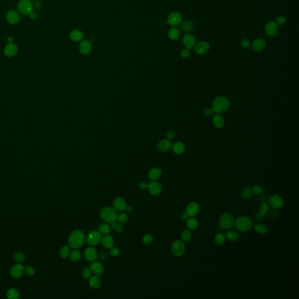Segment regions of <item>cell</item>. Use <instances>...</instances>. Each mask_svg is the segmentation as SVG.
<instances>
[{
	"instance_id": "cell-1",
	"label": "cell",
	"mask_w": 299,
	"mask_h": 299,
	"mask_svg": "<svg viewBox=\"0 0 299 299\" xmlns=\"http://www.w3.org/2000/svg\"><path fill=\"white\" fill-rule=\"evenodd\" d=\"M85 241V234L83 231L80 230H77L73 231L70 234L68 239L69 246L74 249H77L82 247Z\"/></svg>"
},
{
	"instance_id": "cell-2",
	"label": "cell",
	"mask_w": 299,
	"mask_h": 299,
	"mask_svg": "<svg viewBox=\"0 0 299 299\" xmlns=\"http://www.w3.org/2000/svg\"><path fill=\"white\" fill-rule=\"evenodd\" d=\"M230 107L229 100L222 96H217L213 102V109L214 112L217 114H221L226 112Z\"/></svg>"
},
{
	"instance_id": "cell-3",
	"label": "cell",
	"mask_w": 299,
	"mask_h": 299,
	"mask_svg": "<svg viewBox=\"0 0 299 299\" xmlns=\"http://www.w3.org/2000/svg\"><path fill=\"white\" fill-rule=\"evenodd\" d=\"M236 229L240 232H247L252 229L253 222L248 216H242L237 219L234 222Z\"/></svg>"
},
{
	"instance_id": "cell-4",
	"label": "cell",
	"mask_w": 299,
	"mask_h": 299,
	"mask_svg": "<svg viewBox=\"0 0 299 299\" xmlns=\"http://www.w3.org/2000/svg\"><path fill=\"white\" fill-rule=\"evenodd\" d=\"M101 218L107 223H115L118 219V214L115 209L110 207H105L101 211Z\"/></svg>"
},
{
	"instance_id": "cell-5",
	"label": "cell",
	"mask_w": 299,
	"mask_h": 299,
	"mask_svg": "<svg viewBox=\"0 0 299 299\" xmlns=\"http://www.w3.org/2000/svg\"><path fill=\"white\" fill-rule=\"evenodd\" d=\"M234 218L231 214L224 213L220 219L219 226L222 229L229 230L234 226Z\"/></svg>"
},
{
	"instance_id": "cell-6",
	"label": "cell",
	"mask_w": 299,
	"mask_h": 299,
	"mask_svg": "<svg viewBox=\"0 0 299 299\" xmlns=\"http://www.w3.org/2000/svg\"><path fill=\"white\" fill-rule=\"evenodd\" d=\"M20 13L24 15H29L33 11V4L31 0H20L18 4Z\"/></svg>"
},
{
	"instance_id": "cell-7",
	"label": "cell",
	"mask_w": 299,
	"mask_h": 299,
	"mask_svg": "<svg viewBox=\"0 0 299 299\" xmlns=\"http://www.w3.org/2000/svg\"><path fill=\"white\" fill-rule=\"evenodd\" d=\"M182 18L181 13L177 11H174L169 14L166 24L175 27L182 23Z\"/></svg>"
},
{
	"instance_id": "cell-8",
	"label": "cell",
	"mask_w": 299,
	"mask_h": 299,
	"mask_svg": "<svg viewBox=\"0 0 299 299\" xmlns=\"http://www.w3.org/2000/svg\"><path fill=\"white\" fill-rule=\"evenodd\" d=\"M185 246L184 242L181 240H176L172 243L171 252L176 256H181L184 253Z\"/></svg>"
},
{
	"instance_id": "cell-9",
	"label": "cell",
	"mask_w": 299,
	"mask_h": 299,
	"mask_svg": "<svg viewBox=\"0 0 299 299\" xmlns=\"http://www.w3.org/2000/svg\"><path fill=\"white\" fill-rule=\"evenodd\" d=\"M102 238L99 232L92 231L87 237V242L90 245H96L102 241Z\"/></svg>"
},
{
	"instance_id": "cell-10",
	"label": "cell",
	"mask_w": 299,
	"mask_h": 299,
	"mask_svg": "<svg viewBox=\"0 0 299 299\" xmlns=\"http://www.w3.org/2000/svg\"><path fill=\"white\" fill-rule=\"evenodd\" d=\"M265 31L267 36L269 37H274L278 34L279 31L278 25L273 21H269L265 26Z\"/></svg>"
},
{
	"instance_id": "cell-11",
	"label": "cell",
	"mask_w": 299,
	"mask_h": 299,
	"mask_svg": "<svg viewBox=\"0 0 299 299\" xmlns=\"http://www.w3.org/2000/svg\"><path fill=\"white\" fill-rule=\"evenodd\" d=\"M25 272V267H24L20 264H15L13 265L11 270H10V274L11 276L15 279H18L20 278L24 273Z\"/></svg>"
},
{
	"instance_id": "cell-12",
	"label": "cell",
	"mask_w": 299,
	"mask_h": 299,
	"mask_svg": "<svg viewBox=\"0 0 299 299\" xmlns=\"http://www.w3.org/2000/svg\"><path fill=\"white\" fill-rule=\"evenodd\" d=\"M200 206L195 202H192L188 204L186 213L188 214V216L194 217L197 215L200 212Z\"/></svg>"
},
{
	"instance_id": "cell-13",
	"label": "cell",
	"mask_w": 299,
	"mask_h": 299,
	"mask_svg": "<svg viewBox=\"0 0 299 299\" xmlns=\"http://www.w3.org/2000/svg\"><path fill=\"white\" fill-rule=\"evenodd\" d=\"M210 49V45L207 42H200L195 46V50L196 53L204 55L207 53Z\"/></svg>"
},
{
	"instance_id": "cell-14",
	"label": "cell",
	"mask_w": 299,
	"mask_h": 299,
	"mask_svg": "<svg viewBox=\"0 0 299 299\" xmlns=\"http://www.w3.org/2000/svg\"><path fill=\"white\" fill-rule=\"evenodd\" d=\"M182 43L186 49H192L196 45V39L192 34H186L183 38Z\"/></svg>"
},
{
	"instance_id": "cell-15",
	"label": "cell",
	"mask_w": 299,
	"mask_h": 299,
	"mask_svg": "<svg viewBox=\"0 0 299 299\" xmlns=\"http://www.w3.org/2000/svg\"><path fill=\"white\" fill-rule=\"evenodd\" d=\"M92 44L91 42L87 40H85L81 42L79 45V50L81 54L84 55H88L90 54V53L92 51Z\"/></svg>"
},
{
	"instance_id": "cell-16",
	"label": "cell",
	"mask_w": 299,
	"mask_h": 299,
	"mask_svg": "<svg viewBox=\"0 0 299 299\" xmlns=\"http://www.w3.org/2000/svg\"><path fill=\"white\" fill-rule=\"evenodd\" d=\"M84 257L88 262H94L98 258V254L95 248L89 247L85 249L84 251Z\"/></svg>"
},
{
	"instance_id": "cell-17",
	"label": "cell",
	"mask_w": 299,
	"mask_h": 299,
	"mask_svg": "<svg viewBox=\"0 0 299 299\" xmlns=\"http://www.w3.org/2000/svg\"><path fill=\"white\" fill-rule=\"evenodd\" d=\"M269 204L275 209L281 208L283 205V200L282 197L278 195H274L269 199Z\"/></svg>"
},
{
	"instance_id": "cell-18",
	"label": "cell",
	"mask_w": 299,
	"mask_h": 299,
	"mask_svg": "<svg viewBox=\"0 0 299 299\" xmlns=\"http://www.w3.org/2000/svg\"><path fill=\"white\" fill-rule=\"evenodd\" d=\"M148 189L150 193L154 196L159 195L162 191V186L159 182L154 181L148 185Z\"/></svg>"
},
{
	"instance_id": "cell-19",
	"label": "cell",
	"mask_w": 299,
	"mask_h": 299,
	"mask_svg": "<svg viewBox=\"0 0 299 299\" xmlns=\"http://www.w3.org/2000/svg\"><path fill=\"white\" fill-rule=\"evenodd\" d=\"M267 46V43L265 39L259 38L255 40L252 45V48L255 51L261 52L263 51Z\"/></svg>"
},
{
	"instance_id": "cell-20",
	"label": "cell",
	"mask_w": 299,
	"mask_h": 299,
	"mask_svg": "<svg viewBox=\"0 0 299 299\" xmlns=\"http://www.w3.org/2000/svg\"><path fill=\"white\" fill-rule=\"evenodd\" d=\"M6 19L11 24H17L20 19L19 13L14 10L9 11L6 14Z\"/></svg>"
},
{
	"instance_id": "cell-21",
	"label": "cell",
	"mask_w": 299,
	"mask_h": 299,
	"mask_svg": "<svg viewBox=\"0 0 299 299\" xmlns=\"http://www.w3.org/2000/svg\"><path fill=\"white\" fill-rule=\"evenodd\" d=\"M18 51V47L13 43H8L4 49V53L8 57L14 56Z\"/></svg>"
},
{
	"instance_id": "cell-22",
	"label": "cell",
	"mask_w": 299,
	"mask_h": 299,
	"mask_svg": "<svg viewBox=\"0 0 299 299\" xmlns=\"http://www.w3.org/2000/svg\"><path fill=\"white\" fill-rule=\"evenodd\" d=\"M90 268L91 271H92L93 273H94L97 276H101L103 274L104 267L99 262H95L92 263L90 266Z\"/></svg>"
},
{
	"instance_id": "cell-23",
	"label": "cell",
	"mask_w": 299,
	"mask_h": 299,
	"mask_svg": "<svg viewBox=\"0 0 299 299\" xmlns=\"http://www.w3.org/2000/svg\"><path fill=\"white\" fill-rule=\"evenodd\" d=\"M114 206L116 210L119 211H123L126 209L127 204L123 198L117 197L114 202Z\"/></svg>"
},
{
	"instance_id": "cell-24",
	"label": "cell",
	"mask_w": 299,
	"mask_h": 299,
	"mask_svg": "<svg viewBox=\"0 0 299 299\" xmlns=\"http://www.w3.org/2000/svg\"><path fill=\"white\" fill-rule=\"evenodd\" d=\"M70 38L73 42H79L84 38V33L79 29H74L70 33Z\"/></svg>"
},
{
	"instance_id": "cell-25",
	"label": "cell",
	"mask_w": 299,
	"mask_h": 299,
	"mask_svg": "<svg viewBox=\"0 0 299 299\" xmlns=\"http://www.w3.org/2000/svg\"><path fill=\"white\" fill-rule=\"evenodd\" d=\"M172 147L171 141L168 139L161 140L158 144L157 148L161 152H166L170 150Z\"/></svg>"
},
{
	"instance_id": "cell-26",
	"label": "cell",
	"mask_w": 299,
	"mask_h": 299,
	"mask_svg": "<svg viewBox=\"0 0 299 299\" xmlns=\"http://www.w3.org/2000/svg\"><path fill=\"white\" fill-rule=\"evenodd\" d=\"M103 246L107 249H110L114 245V240L111 236L106 235L102 238Z\"/></svg>"
},
{
	"instance_id": "cell-27",
	"label": "cell",
	"mask_w": 299,
	"mask_h": 299,
	"mask_svg": "<svg viewBox=\"0 0 299 299\" xmlns=\"http://www.w3.org/2000/svg\"><path fill=\"white\" fill-rule=\"evenodd\" d=\"M194 24L191 21H185L181 23V29L186 33L192 32L194 29Z\"/></svg>"
},
{
	"instance_id": "cell-28",
	"label": "cell",
	"mask_w": 299,
	"mask_h": 299,
	"mask_svg": "<svg viewBox=\"0 0 299 299\" xmlns=\"http://www.w3.org/2000/svg\"><path fill=\"white\" fill-rule=\"evenodd\" d=\"M213 124L217 129H222L224 126V120L223 117L220 115H215L213 118Z\"/></svg>"
},
{
	"instance_id": "cell-29",
	"label": "cell",
	"mask_w": 299,
	"mask_h": 299,
	"mask_svg": "<svg viewBox=\"0 0 299 299\" xmlns=\"http://www.w3.org/2000/svg\"><path fill=\"white\" fill-rule=\"evenodd\" d=\"M172 151L174 153L177 154H181L184 153L185 151V146L184 143L182 142H176L171 147Z\"/></svg>"
},
{
	"instance_id": "cell-30",
	"label": "cell",
	"mask_w": 299,
	"mask_h": 299,
	"mask_svg": "<svg viewBox=\"0 0 299 299\" xmlns=\"http://www.w3.org/2000/svg\"><path fill=\"white\" fill-rule=\"evenodd\" d=\"M162 174L161 170L159 168H154L149 172V178L151 180L157 181L161 177Z\"/></svg>"
},
{
	"instance_id": "cell-31",
	"label": "cell",
	"mask_w": 299,
	"mask_h": 299,
	"mask_svg": "<svg viewBox=\"0 0 299 299\" xmlns=\"http://www.w3.org/2000/svg\"><path fill=\"white\" fill-rule=\"evenodd\" d=\"M89 286L93 289H98L101 286V281L100 278L96 275L91 277L89 279Z\"/></svg>"
},
{
	"instance_id": "cell-32",
	"label": "cell",
	"mask_w": 299,
	"mask_h": 299,
	"mask_svg": "<svg viewBox=\"0 0 299 299\" xmlns=\"http://www.w3.org/2000/svg\"><path fill=\"white\" fill-rule=\"evenodd\" d=\"M180 31L178 28L173 27L171 28L168 32V35L169 38L173 40H177L180 36Z\"/></svg>"
},
{
	"instance_id": "cell-33",
	"label": "cell",
	"mask_w": 299,
	"mask_h": 299,
	"mask_svg": "<svg viewBox=\"0 0 299 299\" xmlns=\"http://www.w3.org/2000/svg\"><path fill=\"white\" fill-rule=\"evenodd\" d=\"M199 226V222L196 218H194L193 217H191L186 222V226L188 228V229L191 230H194L196 229Z\"/></svg>"
},
{
	"instance_id": "cell-34",
	"label": "cell",
	"mask_w": 299,
	"mask_h": 299,
	"mask_svg": "<svg viewBox=\"0 0 299 299\" xmlns=\"http://www.w3.org/2000/svg\"><path fill=\"white\" fill-rule=\"evenodd\" d=\"M226 237L230 241H236L239 239V234L234 230H229L226 234Z\"/></svg>"
},
{
	"instance_id": "cell-35",
	"label": "cell",
	"mask_w": 299,
	"mask_h": 299,
	"mask_svg": "<svg viewBox=\"0 0 299 299\" xmlns=\"http://www.w3.org/2000/svg\"><path fill=\"white\" fill-rule=\"evenodd\" d=\"M6 297L8 299H17L19 298V292L14 288L9 289L6 292Z\"/></svg>"
},
{
	"instance_id": "cell-36",
	"label": "cell",
	"mask_w": 299,
	"mask_h": 299,
	"mask_svg": "<svg viewBox=\"0 0 299 299\" xmlns=\"http://www.w3.org/2000/svg\"><path fill=\"white\" fill-rule=\"evenodd\" d=\"M253 195L252 189L251 187H246L244 190H242L241 193V197L242 199H248L251 197Z\"/></svg>"
},
{
	"instance_id": "cell-37",
	"label": "cell",
	"mask_w": 299,
	"mask_h": 299,
	"mask_svg": "<svg viewBox=\"0 0 299 299\" xmlns=\"http://www.w3.org/2000/svg\"><path fill=\"white\" fill-rule=\"evenodd\" d=\"M254 230L260 234H265L268 231L267 226L263 224H257L255 226Z\"/></svg>"
},
{
	"instance_id": "cell-38",
	"label": "cell",
	"mask_w": 299,
	"mask_h": 299,
	"mask_svg": "<svg viewBox=\"0 0 299 299\" xmlns=\"http://www.w3.org/2000/svg\"><path fill=\"white\" fill-rule=\"evenodd\" d=\"M70 260L73 262H77L79 261L81 258V252L75 249L72 251L70 254Z\"/></svg>"
},
{
	"instance_id": "cell-39",
	"label": "cell",
	"mask_w": 299,
	"mask_h": 299,
	"mask_svg": "<svg viewBox=\"0 0 299 299\" xmlns=\"http://www.w3.org/2000/svg\"><path fill=\"white\" fill-rule=\"evenodd\" d=\"M99 231L102 234L107 235L110 233V229L108 224L106 223H102L99 226Z\"/></svg>"
},
{
	"instance_id": "cell-40",
	"label": "cell",
	"mask_w": 299,
	"mask_h": 299,
	"mask_svg": "<svg viewBox=\"0 0 299 299\" xmlns=\"http://www.w3.org/2000/svg\"><path fill=\"white\" fill-rule=\"evenodd\" d=\"M226 237L223 233L217 234L215 238V241L216 242V244L219 245H223L226 241Z\"/></svg>"
},
{
	"instance_id": "cell-41",
	"label": "cell",
	"mask_w": 299,
	"mask_h": 299,
	"mask_svg": "<svg viewBox=\"0 0 299 299\" xmlns=\"http://www.w3.org/2000/svg\"><path fill=\"white\" fill-rule=\"evenodd\" d=\"M181 238L184 242H189L192 238V233L189 230H185L181 233Z\"/></svg>"
},
{
	"instance_id": "cell-42",
	"label": "cell",
	"mask_w": 299,
	"mask_h": 299,
	"mask_svg": "<svg viewBox=\"0 0 299 299\" xmlns=\"http://www.w3.org/2000/svg\"><path fill=\"white\" fill-rule=\"evenodd\" d=\"M70 254V248L68 246H64L60 251V255L62 258H66Z\"/></svg>"
},
{
	"instance_id": "cell-43",
	"label": "cell",
	"mask_w": 299,
	"mask_h": 299,
	"mask_svg": "<svg viewBox=\"0 0 299 299\" xmlns=\"http://www.w3.org/2000/svg\"><path fill=\"white\" fill-rule=\"evenodd\" d=\"M14 260L18 263H22L25 260V255L21 252H17L13 255Z\"/></svg>"
},
{
	"instance_id": "cell-44",
	"label": "cell",
	"mask_w": 299,
	"mask_h": 299,
	"mask_svg": "<svg viewBox=\"0 0 299 299\" xmlns=\"http://www.w3.org/2000/svg\"><path fill=\"white\" fill-rule=\"evenodd\" d=\"M91 274H92L91 270V269H89L88 267L84 268V270L83 271V272H82L83 278H85V279H88V278H89L91 277Z\"/></svg>"
},
{
	"instance_id": "cell-45",
	"label": "cell",
	"mask_w": 299,
	"mask_h": 299,
	"mask_svg": "<svg viewBox=\"0 0 299 299\" xmlns=\"http://www.w3.org/2000/svg\"><path fill=\"white\" fill-rule=\"evenodd\" d=\"M269 210V205L267 204L263 203L261 204L260 207V213L262 215H264Z\"/></svg>"
},
{
	"instance_id": "cell-46",
	"label": "cell",
	"mask_w": 299,
	"mask_h": 299,
	"mask_svg": "<svg viewBox=\"0 0 299 299\" xmlns=\"http://www.w3.org/2000/svg\"><path fill=\"white\" fill-rule=\"evenodd\" d=\"M276 21L277 25H284V24H286V18L284 16L280 15V16H279V17H278L276 18Z\"/></svg>"
},
{
	"instance_id": "cell-47",
	"label": "cell",
	"mask_w": 299,
	"mask_h": 299,
	"mask_svg": "<svg viewBox=\"0 0 299 299\" xmlns=\"http://www.w3.org/2000/svg\"><path fill=\"white\" fill-rule=\"evenodd\" d=\"M241 44L242 46L245 49H249L251 47V42L249 40L246 38H244L242 39Z\"/></svg>"
},
{
	"instance_id": "cell-48",
	"label": "cell",
	"mask_w": 299,
	"mask_h": 299,
	"mask_svg": "<svg viewBox=\"0 0 299 299\" xmlns=\"http://www.w3.org/2000/svg\"><path fill=\"white\" fill-rule=\"evenodd\" d=\"M118 219L119 223H126L128 220V216L126 213H121L119 215V216H118Z\"/></svg>"
},
{
	"instance_id": "cell-49",
	"label": "cell",
	"mask_w": 299,
	"mask_h": 299,
	"mask_svg": "<svg viewBox=\"0 0 299 299\" xmlns=\"http://www.w3.org/2000/svg\"><path fill=\"white\" fill-rule=\"evenodd\" d=\"M190 55H191V53H190L189 50L187 49H183L181 52V56L184 59H186V58H189Z\"/></svg>"
},
{
	"instance_id": "cell-50",
	"label": "cell",
	"mask_w": 299,
	"mask_h": 299,
	"mask_svg": "<svg viewBox=\"0 0 299 299\" xmlns=\"http://www.w3.org/2000/svg\"><path fill=\"white\" fill-rule=\"evenodd\" d=\"M110 254L113 256H118L120 254V251L117 247H112L110 249Z\"/></svg>"
},
{
	"instance_id": "cell-51",
	"label": "cell",
	"mask_w": 299,
	"mask_h": 299,
	"mask_svg": "<svg viewBox=\"0 0 299 299\" xmlns=\"http://www.w3.org/2000/svg\"><path fill=\"white\" fill-rule=\"evenodd\" d=\"M25 271L26 274H27V275H28L29 276H32L33 275H34V274L35 273V269L33 267H29V266H28L26 267L25 269Z\"/></svg>"
},
{
	"instance_id": "cell-52",
	"label": "cell",
	"mask_w": 299,
	"mask_h": 299,
	"mask_svg": "<svg viewBox=\"0 0 299 299\" xmlns=\"http://www.w3.org/2000/svg\"><path fill=\"white\" fill-rule=\"evenodd\" d=\"M153 240V237L150 234H146L143 237V242L146 244H150Z\"/></svg>"
},
{
	"instance_id": "cell-53",
	"label": "cell",
	"mask_w": 299,
	"mask_h": 299,
	"mask_svg": "<svg viewBox=\"0 0 299 299\" xmlns=\"http://www.w3.org/2000/svg\"><path fill=\"white\" fill-rule=\"evenodd\" d=\"M262 191H263V189L260 185H255L252 189L253 193H254L255 194H257V195L261 194V193L262 192Z\"/></svg>"
},
{
	"instance_id": "cell-54",
	"label": "cell",
	"mask_w": 299,
	"mask_h": 299,
	"mask_svg": "<svg viewBox=\"0 0 299 299\" xmlns=\"http://www.w3.org/2000/svg\"><path fill=\"white\" fill-rule=\"evenodd\" d=\"M214 110L213 108H207L205 109L204 111V115L206 116H210L213 114Z\"/></svg>"
},
{
	"instance_id": "cell-55",
	"label": "cell",
	"mask_w": 299,
	"mask_h": 299,
	"mask_svg": "<svg viewBox=\"0 0 299 299\" xmlns=\"http://www.w3.org/2000/svg\"><path fill=\"white\" fill-rule=\"evenodd\" d=\"M166 136V137H167V139L168 140H172V139H174V137L175 136V133L172 131H169V132H167Z\"/></svg>"
},
{
	"instance_id": "cell-56",
	"label": "cell",
	"mask_w": 299,
	"mask_h": 299,
	"mask_svg": "<svg viewBox=\"0 0 299 299\" xmlns=\"http://www.w3.org/2000/svg\"><path fill=\"white\" fill-rule=\"evenodd\" d=\"M148 185L147 184L146 182H141L139 185V186L141 189L145 190L147 188H148Z\"/></svg>"
},
{
	"instance_id": "cell-57",
	"label": "cell",
	"mask_w": 299,
	"mask_h": 299,
	"mask_svg": "<svg viewBox=\"0 0 299 299\" xmlns=\"http://www.w3.org/2000/svg\"><path fill=\"white\" fill-rule=\"evenodd\" d=\"M115 230H116L118 233H121V232H122L123 231L124 227H123V226L121 224H117L116 227V229Z\"/></svg>"
},
{
	"instance_id": "cell-58",
	"label": "cell",
	"mask_w": 299,
	"mask_h": 299,
	"mask_svg": "<svg viewBox=\"0 0 299 299\" xmlns=\"http://www.w3.org/2000/svg\"><path fill=\"white\" fill-rule=\"evenodd\" d=\"M28 15L29 16V17L32 19H36L37 18V17H38L37 14L35 13V12H33V11H32Z\"/></svg>"
},
{
	"instance_id": "cell-59",
	"label": "cell",
	"mask_w": 299,
	"mask_h": 299,
	"mask_svg": "<svg viewBox=\"0 0 299 299\" xmlns=\"http://www.w3.org/2000/svg\"><path fill=\"white\" fill-rule=\"evenodd\" d=\"M42 4H42V2L40 1H36V2H35V6H36V8H42Z\"/></svg>"
},
{
	"instance_id": "cell-60",
	"label": "cell",
	"mask_w": 299,
	"mask_h": 299,
	"mask_svg": "<svg viewBox=\"0 0 299 299\" xmlns=\"http://www.w3.org/2000/svg\"><path fill=\"white\" fill-rule=\"evenodd\" d=\"M181 219H182V220H186V219H187L188 218V214L186 213H182L181 215Z\"/></svg>"
},
{
	"instance_id": "cell-61",
	"label": "cell",
	"mask_w": 299,
	"mask_h": 299,
	"mask_svg": "<svg viewBox=\"0 0 299 299\" xmlns=\"http://www.w3.org/2000/svg\"><path fill=\"white\" fill-rule=\"evenodd\" d=\"M125 210H126V211H128V212H130V211H132V207H130V206H126V209H125Z\"/></svg>"
},
{
	"instance_id": "cell-62",
	"label": "cell",
	"mask_w": 299,
	"mask_h": 299,
	"mask_svg": "<svg viewBox=\"0 0 299 299\" xmlns=\"http://www.w3.org/2000/svg\"><path fill=\"white\" fill-rule=\"evenodd\" d=\"M13 39L12 37H9V38H8V39H7V41H8V42L9 43H13Z\"/></svg>"
}]
</instances>
